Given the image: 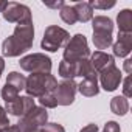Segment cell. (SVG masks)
<instances>
[{"label":"cell","instance_id":"1","mask_svg":"<svg viewBox=\"0 0 132 132\" xmlns=\"http://www.w3.org/2000/svg\"><path fill=\"white\" fill-rule=\"evenodd\" d=\"M33 40H34L33 20L25 22V23H17L13 36L6 37L2 42V53L3 56H8V57L20 56L22 53L28 51L33 47Z\"/></svg>","mask_w":132,"mask_h":132},{"label":"cell","instance_id":"2","mask_svg":"<svg viewBox=\"0 0 132 132\" xmlns=\"http://www.w3.org/2000/svg\"><path fill=\"white\" fill-rule=\"evenodd\" d=\"M57 86V81L50 73H31L25 82V92L28 96H42L45 93H53Z\"/></svg>","mask_w":132,"mask_h":132},{"label":"cell","instance_id":"3","mask_svg":"<svg viewBox=\"0 0 132 132\" xmlns=\"http://www.w3.org/2000/svg\"><path fill=\"white\" fill-rule=\"evenodd\" d=\"M70 40V34L67 30H64L57 25H50L45 28V33H44V37H42V42H40V47L47 51H57L59 48L65 47L67 42Z\"/></svg>","mask_w":132,"mask_h":132},{"label":"cell","instance_id":"4","mask_svg":"<svg viewBox=\"0 0 132 132\" xmlns=\"http://www.w3.org/2000/svg\"><path fill=\"white\" fill-rule=\"evenodd\" d=\"M62 56H64L65 62H78V61L87 59L90 56V50H89L86 36L84 34H75L67 42Z\"/></svg>","mask_w":132,"mask_h":132},{"label":"cell","instance_id":"5","mask_svg":"<svg viewBox=\"0 0 132 132\" xmlns=\"http://www.w3.org/2000/svg\"><path fill=\"white\" fill-rule=\"evenodd\" d=\"M20 69L30 73H50L51 72V59L42 53H33L20 59Z\"/></svg>","mask_w":132,"mask_h":132},{"label":"cell","instance_id":"6","mask_svg":"<svg viewBox=\"0 0 132 132\" xmlns=\"http://www.w3.org/2000/svg\"><path fill=\"white\" fill-rule=\"evenodd\" d=\"M47 120H48L47 109L34 106L27 115H23L20 118L17 126H19L20 132H27V130H31V129H40L44 124H47Z\"/></svg>","mask_w":132,"mask_h":132},{"label":"cell","instance_id":"7","mask_svg":"<svg viewBox=\"0 0 132 132\" xmlns=\"http://www.w3.org/2000/svg\"><path fill=\"white\" fill-rule=\"evenodd\" d=\"M76 87L78 84L73 79H64L61 82H57L53 95L56 98L57 106H70L75 101V95H76Z\"/></svg>","mask_w":132,"mask_h":132},{"label":"cell","instance_id":"8","mask_svg":"<svg viewBox=\"0 0 132 132\" xmlns=\"http://www.w3.org/2000/svg\"><path fill=\"white\" fill-rule=\"evenodd\" d=\"M3 19L11 23H25L31 22V10L27 5L17 3V2H10L6 10L2 13Z\"/></svg>","mask_w":132,"mask_h":132},{"label":"cell","instance_id":"9","mask_svg":"<svg viewBox=\"0 0 132 132\" xmlns=\"http://www.w3.org/2000/svg\"><path fill=\"white\" fill-rule=\"evenodd\" d=\"M100 75V82H101V87L106 90V92H113L118 89L120 82L123 81V75L120 72V69L117 65H110L106 70H103Z\"/></svg>","mask_w":132,"mask_h":132},{"label":"cell","instance_id":"10","mask_svg":"<svg viewBox=\"0 0 132 132\" xmlns=\"http://www.w3.org/2000/svg\"><path fill=\"white\" fill-rule=\"evenodd\" d=\"M33 107H34V100H33V96L25 95V96H19L17 100H14V101H11V103H6L5 110H6L10 115H13V117H20V118H22V117L27 115Z\"/></svg>","mask_w":132,"mask_h":132},{"label":"cell","instance_id":"11","mask_svg":"<svg viewBox=\"0 0 132 132\" xmlns=\"http://www.w3.org/2000/svg\"><path fill=\"white\" fill-rule=\"evenodd\" d=\"M113 56L126 57L132 50V33H120L118 31V40L112 44Z\"/></svg>","mask_w":132,"mask_h":132},{"label":"cell","instance_id":"12","mask_svg":"<svg viewBox=\"0 0 132 132\" xmlns=\"http://www.w3.org/2000/svg\"><path fill=\"white\" fill-rule=\"evenodd\" d=\"M90 62L93 65V69L96 70V73H101L103 70H106L110 65H115V59L112 54H107L104 51H95L93 54H90Z\"/></svg>","mask_w":132,"mask_h":132},{"label":"cell","instance_id":"13","mask_svg":"<svg viewBox=\"0 0 132 132\" xmlns=\"http://www.w3.org/2000/svg\"><path fill=\"white\" fill-rule=\"evenodd\" d=\"M92 27H93V33L112 34V31H113V22H112V19H109L106 16H95L92 19Z\"/></svg>","mask_w":132,"mask_h":132},{"label":"cell","instance_id":"14","mask_svg":"<svg viewBox=\"0 0 132 132\" xmlns=\"http://www.w3.org/2000/svg\"><path fill=\"white\" fill-rule=\"evenodd\" d=\"M76 90L82 95V96H96L100 92V86H98V79H92V78H86L82 79Z\"/></svg>","mask_w":132,"mask_h":132},{"label":"cell","instance_id":"15","mask_svg":"<svg viewBox=\"0 0 132 132\" xmlns=\"http://www.w3.org/2000/svg\"><path fill=\"white\" fill-rule=\"evenodd\" d=\"M75 64H76V76H81L84 79L86 78H92V79L98 78V73L93 69V65L89 59H82V61H78Z\"/></svg>","mask_w":132,"mask_h":132},{"label":"cell","instance_id":"16","mask_svg":"<svg viewBox=\"0 0 132 132\" xmlns=\"http://www.w3.org/2000/svg\"><path fill=\"white\" fill-rule=\"evenodd\" d=\"M73 10H75V14H76L78 22L86 23V22H89V20L93 19V10L89 5V2H78L73 6Z\"/></svg>","mask_w":132,"mask_h":132},{"label":"cell","instance_id":"17","mask_svg":"<svg viewBox=\"0 0 132 132\" xmlns=\"http://www.w3.org/2000/svg\"><path fill=\"white\" fill-rule=\"evenodd\" d=\"M117 23L120 33H132V11L130 10L120 11L117 16Z\"/></svg>","mask_w":132,"mask_h":132},{"label":"cell","instance_id":"18","mask_svg":"<svg viewBox=\"0 0 132 132\" xmlns=\"http://www.w3.org/2000/svg\"><path fill=\"white\" fill-rule=\"evenodd\" d=\"M110 110L115 113V115H126L129 112V101L124 98V96H113L110 100Z\"/></svg>","mask_w":132,"mask_h":132},{"label":"cell","instance_id":"19","mask_svg":"<svg viewBox=\"0 0 132 132\" xmlns=\"http://www.w3.org/2000/svg\"><path fill=\"white\" fill-rule=\"evenodd\" d=\"M25 82H27V78L23 75H20L19 72H11L8 73V78H6V84L14 87L17 92L20 90H25Z\"/></svg>","mask_w":132,"mask_h":132},{"label":"cell","instance_id":"20","mask_svg":"<svg viewBox=\"0 0 132 132\" xmlns=\"http://www.w3.org/2000/svg\"><path fill=\"white\" fill-rule=\"evenodd\" d=\"M59 76H62L64 79H73L76 76V64L75 62H65L62 61L59 64Z\"/></svg>","mask_w":132,"mask_h":132},{"label":"cell","instance_id":"21","mask_svg":"<svg viewBox=\"0 0 132 132\" xmlns=\"http://www.w3.org/2000/svg\"><path fill=\"white\" fill-rule=\"evenodd\" d=\"M93 45L98 48V50H106L112 45V34H104V33H93Z\"/></svg>","mask_w":132,"mask_h":132},{"label":"cell","instance_id":"22","mask_svg":"<svg viewBox=\"0 0 132 132\" xmlns=\"http://www.w3.org/2000/svg\"><path fill=\"white\" fill-rule=\"evenodd\" d=\"M59 16H61V19H62L65 23H69V25H75V23L78 22L76 14H75V10H73V6H70V5H64V6L59 10Z\"/></svg>","mask_w":132,"mask_h":132},{"label":"cell","instance_id":"23","mask_svg":"<svg viewBox=\"0 0 132 132\" xmlns=\"http://www.w3.org/2000/svg\"><path fill=\"white\" fill-rule=\"evenodd\" d=\"M2 98L5 100V103H11V101H14V100L19 98V92L14 87L5 84V87L2 89Z\"/></svg>","mask_w":132,"mask_h":132},{"label":"cell","instance_id":"24","mask_svg":"<svg viewBox=\"0 0 132 132\" xmlns=\"http://www.w3.org/2000/svg\"><path fill=\"white\" fill-rule=\"evenodd\" d=\"M39 103H40V107H44V109H54L57 106L53 93H45V95L39 96Z\"/></svg>","mask_w":132,"mask_h":132},{"label":"cell","instance_id":"25","mask_svg":"<svg viewBox=\"0 0 132 132\" xmlns=\"http://www.w3.org/2000/svg\"><path fill=\"white\" fill-rule=\"evenodd\" d=\"M89 5L92 6V10L93 8H96V10H109V8L115 6V2L113 0L112 2H106V0H90Z\"/></svg>","mask_w":132,"mask_h":132},{"label":"cell","instance_id":"26","mask_svg":"<svg viewBox=\"0 0 132 132\" xmlns=\"http://www.w3.org/2000/svg\"><path fill=\"white\" fill-rule=\"evenodd\" d=\"M123 96L127 100L132 96V76H126V79L123 81Z\"/></svg>","mask_w":132,"mask_h":132},{"label":"cell","instance_id":"27","mask_svg":"<svg viewBox=\"0 0 132 132\" xmlns=\"http://www.w3.org/2000/svg\"><path fill=\"white\" fill-rule=\"evenodd\" d=\"M42 132H65V129L59 123H47L42 126Z\"/></svg>","mask_w":132,"mask_h":132},{"label":"cell","instance_id":"28","mask_svg":"<svg viewBox=\"0 0 132 132\" xmlns=\"http://www.w3.org/2000/svg\"><path fill=\"white\" fill-rule=\"evenodd\" d=\"M120 130L121 129H120V124L117 121H107L104 124V129H103V132H120Z\"/></svg>","mask_w":132,"mask_h":132},{"label":"cell","instance_id":"29","mask_svg":"<svg viewBox=\"0 0 132 132\" xmlns=\"http://www.w3.org/2000/svg\"><path fill=\"white\" fill-rule=\"evenodd\" d=\"M8 124H10V121H8L6 110L0 106V127H5V126H8Z\"/></svg>","mask_w":132,"mask_h":132},{"label":"cell","instance_id":"30","mask_svg":"<svg viewBox=\"0 0 132 132\" xmlns=\"http://www.w3.org/2000/svg\"><path fill=\"white\" fill-rule=\"evenodd\" d=\"M2 132H20L17 124H8L5 127H2Z\"/></svg>","mask_w":132,"mask_h":132},{"label":"cell","instance_id":"31","mask_svg":"<svg viewBox=\"0 0 132 132\" xmlns=\"http://www.w3.org/2000/svg\"><path fill=\"white\" fill-rule=\"evenodd\" d=\"M79 132H98V126H96V124H87V126H84Z\"/></svg>","mask_w":132,"mask_h":132},{"label":"cell","instance_id":"32","mask_svg":"<svg viewBox=\"0 0 132 132\" xmlns=\"http://www.w3.org/2000/svg\"><path fill=\"white\" fill-rule=\"evenodd\" d=\"M124 72H126L127 75L132 73V59H126V61H124Z\"/></svg>","mask_w":132,"mask_h":132},{"label":"cell","instance_id":"33","mask_svg":"<svg viewBox=\"0 0 132 132\" xmlns=\"http://www.w3.org/2000/svg\"><path fill=\"white\" fill-rule=\"evenodd\" d=\"M44 5H45L47 8H56V10L59 8V10H61L65 3H64V2H56V3H44Z\"/></svg>","mask_w":132,"mask_h":132},{"label":"cell","instance_id":"34","mask_svg":"<svg viewBox=\"0 0 132 132\" xmlns=\"http://www.w3.org/2000/svg\"><path fill=\"white\" fill-rule=\"evenodd\" d=\"M8 6V2H3V0H0V13H3Z\"/></svg>","mask_w":132,"mask_h":132},{"label":"cell","instance_id":"35","mask_svg":"<svg viewBox=\"0 0 132 132\" xmlns=\"http://www.w3.org/2000/svg\"><path fill=\"white\" fill-rule=\"evenodd\" d=\"M3 69H5V61H3V57H2V56H0V76H2Z\"/></svg>","mask_w":132,"mask_h":132},{"label":"cell","instance_id":"36","mask_svg":"<svg viewBox=\"0 0 132 132\" xmlns=\"http://www.w3.org/2000/svg\"><path fill=\"white\" fill-rule=\"evenodd\" d=\"M27 132H42V129H31V130H27Z\"/></svg>","mask_w":132,"mask_h":132},{"label":"cell","instance_id":"37","mask_svg":"<svg viewBox=\"0 0 132 132\" xmlns=\"http://www.w3.org/2000/svg\"><path fill=\"white\" fill-rule=\"evenodd\" d=\"M0 132H2V127H0Z\"/></svg>","mask_w":132,"mask_h":132}]
</instances>
